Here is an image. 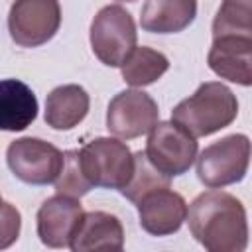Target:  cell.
<instances>
[{"instance_id":"1","label":"cell","mask_w":252,"mask_h":252,"mask_svg":"<svg viewBox=\"0 0 252 252\" xmlns=\"http://www.w3.org/2000/svg\"><path fill=\"white\" fill-rule=\"evenodd\" d=\"M193 238L207 252H246L248 220L244 205L230 193L209 189L187 207Z\"/></svg>"},{"instance_id":"2","label":"cell","mask_w":252,"mask_h":252,"mask_svg":"<svg viewBox=\"0 0 252 252\" xmlns=\"http://www.w3.org/2000/svg\"><path fill=\"white\" fill-rule=\"evenodd\" d=\"M236 116V94L219 81L203 83L191 96L183 98L171 110V120L187 130L195 140L230 126Z\"/></svg>"},{"instance_id":"3","label":"cell","mask_w":252,"mask_h":252,"mask_svg":"<svg viewBox=\"0 0 252 252\" xmlns=\"http://www.w3.org/2000/svg\"><path fill=\"white\" fill-rule=\"evenodd\" d=\"M89 39L100 63L122 67L138 41L134 18L122 4H106L93 18Z\"/></svg>"},{"instance_id":"4","label":"cell","mask_w":252,"mask_h":252,"mask_svg":"<svg viewBox=\"0 0 252 252\" xmlns=\"http://www.w3.org/2000/svg\"><path fill=\"white\" fill-rule=\"evenodd\" d=\"M81 169L91 187L124 189L134 173V154L118 138H94L79 150Z\"/></svg>"},{"instance_id":"5","label":"cell","mask_w":252,"mask_h":252,"mask_svg":"<svg viewBox=\"0 0 252 252\" xmlns=\"http://www.w3.org/2000/svg\"><path fill=\"white\" fill-rule=\"evenodd\" d=\"M250 165V140L230 134L213 142L197 156V177L209 189H220L244 179Z\"/></svg>"},{"instance_id":"6","label":"cell","mask_w":252,"mask_h":252,"mask_svg":"<svg viewBox=\"0 0 252 252\" xmlns=\"http://www.w3.org/2000/svg\"><path fill=\"white\" fill-rule=\"evenodd\" d=\"M197 140L173 120L158 122L146 142L148 161L165 177H177L189 171L197 159Z\"/></svg>"},{"instance_id":"7","label":"cell","mask_w":252,"mask_h":252,"mask_svg":"<svg viewBox=\"0 0 252 252\" xmlns=\"http://www.w3.org/2000/svg\"><path fill=\"white\" fill-rule=\"evenodd\" d=\"M10 171L28 185L55 183L63 167V152L41 138H18L6 150Z\"/></svg>"},{"instance_id":"8","label":"cell","mask_w":252,"mask_h":252,"mask_svg":"<svg viewBox=\"0 0 252 252\" xmlns=\"http://www.w3.org/2000/svg\"><path fill=\"white\" fill-rule=\"evenodd\" d=\"M61 26V6L55 0H18L8 12V32L20 47L47 43Z\"/></svg>"},{"instance_id":"9","label":"cell","mask_w":252,"mask_h":252,"mask_svg":"<svg viewBox=\"0 0 252 252\" xmlns=\"http://www.w3.org/2000/svg\"><path fill=\"white\" fill-rule=\"evenodd\" d=\"M159 120L158 102L144 91L126 89L114 94L106 108V128L122 140H132L152 132Z\"/></svg>"},{"instance_id":"10","label":"cell","mask_w":252,"mask_h":252,"mask_svg":"<svg viewBox=\"0 0 252 252\" xmlns=\"http://www.w3.org/2000/svg\"><path fill=\"white\" fill-rule=\"evenodd\" d=\"M136 207L142 228L152 236H169L187 220L185 199L169 187L150 191L136 203Z\"/></svg>"},{"instance_id":"11","label":"cell","mask_w":252,"mask_h":252,"mask_svg":"<svg viewBox=\"0 0 252 252\" xmlns=\"http://www.w3.org/2000/svg\"><path fill=\"white\" fill-rule=\"evenodd\" d=\"M83 205L79 199L53 195L45 199L37 211V236L47 248H65L83 217Z\"/></svg>"},{"instance_id":"12","label":"cell","mask_w":252,"mask_h":252,"mask_svg":"<svg viewBox=\"0 0 252 252\" xmlns=\"http://www.w3.org/2000/svg\"><path fill=\"white\" fill-rule=\"evenodd\" d=\"M71 252H122L124 226L106 211L83 213L71 240Z\"/></svg>"},{"instance_id":"13","label":"cell","mask_w":252,"mask_h":252,"mask_svg":"<svg viewBox=\"0 0 252 252\" xmlns=\"http://www.w3.org/2000/svg\"><path fill=\"white\" fill-rule=\"evenodd\" d=\"M209 69L230 83L252 85V37H217L207 55Z\"/></svg>"},{"instance_id":"14","label":"cell","mask_w":252,"mask_h":252,"mask_svg":"<svg viewBox=\"0 0 252 252\" xmlns=\"http://www.w3.org/2000/svg\"><path fill=\"white\" fill-rule=\"evenodd\" d=\"M37 116V98L30 85L20 79L0 81V130L22 132Z\"/></svg>"},{"instance_id":"15","label":"cell","mask_w":252,"mask_h":252,"mask_svg":"<svg viewBox=\"0 0 252 252\" xmlns=\"http://www.w3.org/2000/svg\"><path fill=\"white\" fill-rule=\"evenodd\" d=\"M91 98L81 85L55 87L45 98V122L53 130H71L89 114Z\"/></svg>"},{"instance_id":"16","label":"cell","mask_w":252,"mask_h":252,"mask_svg":"<svg viewBox=\"0 0 252 252\" xmlns=\"http://www.w3.org/2000/svg\"><path fill=\"white\" fill-rule=\"evenodd\" d=\"M197 14V4L191 0H150L142 6L140 26L150 33L183 32Z\"/></svg>"},{"instance_id":"17","label":"cell","mask_w":252,"mask_h":252,"mask_svg":"<svg viewBox=\"0 0 252 252\" xmlns=\"http://www.w3.org/2000/svg\"><path fill=\"white\" fill-rule=\"evenodd\" d=\"M167 69H169V59L161 51L146 45L136 47L120 67L124 83H128L134 89L156 83Z\"/></svg>"},{"instance_id":"18","label":"cell","mask_w":252,"mask_h":252,"mask_svg":"<svg viewBox=\"0 0 252 252\" xmlns=\"http://www.w3.org/2000/svg\"><path fill=\"white\" fill-rule=\"evenodd\" d=\"M217 37H252V2H222L213 20V39Z\"/></svg>"},{"instance_id":"19","label":"cell","mask_w":252,"mask_h":252,"mask_svg":"<svg viewBox=\"0 0 252 252\" xmlns=\"http://www.w3.org/2000/svg\"><path fill=\"white\" fill-rule=\"evenodd\" d=\"M163 187H169V177H165L163 173H159L148 161V158H146L144 152H136L134 154V173H132L130 181L126 183V187L120 193L128 201H132L136 205L150 191L163 189Z\"/></svg>"},{"instance_id":"20","label":"cell","mask_w":252,"mask_h":252,"mask_svg":"<svg viewBox=\"0 0 252 252\" xmlns=\"http://www.w3.org/2000/svg\"><path fill=\"white\" fill-rule=\"evenodd\" d=\"M91 183L87 181L81 163H79V150H67L63 152V167L59 177L55 179V191L57 195L79 199L91 191Z\"/></svg>"},{"instance_id":"21","label":"cell","mask_w":252,"mask_h":252,"mask_svg":"<svg viewBox=\"0 0 252 252\" xmlns=\"http://www.w3.org/2000/svg\"><path fill=\"white\" fill-rule=\"evenodd\" d=\"M22 230V215L12 203H2L0 207V252L10 248Z\"/></svg>"},{"instance_id":"22","label":"cell","mask_w":252,"mask_h":252,"mask_svg":"<svg viewBox=\"0 0 252 252\" xmlns=\"http://www.w3.org/2000/svg\"><path fill=\"white\" fill-rule=\"evenodd\" d=\"M2 203H4V201H2V197H0V207H2Z\"/></svg>"},{"instance_id":"23","label":"cell","mask_w":252,"mask_h":252,"mask_svg":"<svg viewBox=\"0 0 252 252\" xmlns=\"http://www.w3.org/2000/svg\"><path fill=\"white\" fill-rule=\"evenodd\" d=\"M122 252H124V250H122Z\"/></svg>"}]
</instances>
